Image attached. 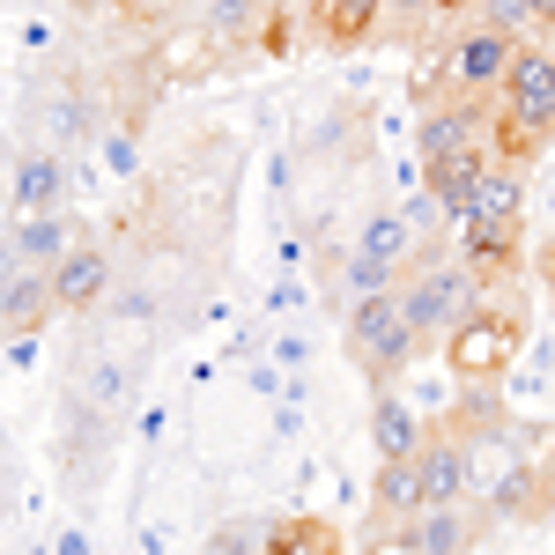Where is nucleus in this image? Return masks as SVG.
I'll return each instance as SVG.
<instances>
[{
  "mask_svg": "<svg viewBox=\"0 0 555 555\" xmlns=\"http://www.w3.org/2000/svg\"><path fill=\"white\" fill-rule=\"evenodd\" d=\"M52 201H60V164H52V156H38V149H30V156H15V208L44 215Z\"/></svg>",
  "mask_w": 555,
  "mask_h": 555,
  "instance_id": "19",
  "label": "nucleus"
},
{
  "mask_svg": "<svg viewBox=\"0 0 555 555\" xmlns=\"http://www.w3.org/2000/svg\"><path fill=\"white\" fill-rule=\"evenodd\" d=\"M267 533H274V518H222L208 533V548L215 555H253V548H267Z\"/></svg>",
  "mask_w": 555,
  "mask_h": 555,
  "instance_id": "22",
  "label": "nucleus"
},
{
  "mask_svg": "<svg viewBox=\"0 0 555 555\" xmlns=\"http://www.w3.org/2000/svg\"><path fill=\"white\" fill-rule=\"evenodd\" d=\"M408 512H423V467H415V460H378L371 518H408Z\"/></svg>",
  "mask_w": 555,
  "mask_h": 555,
  "instance_id": "14",
  "label": "nucleus"
},
{
  "mask_svg": "<svg viewBox=\"0 0 555 555\" xmlns=\"http://www.w3.org/2000/svg\"><path fill=\"white\" fill-rule=\"evenodd\" d=\"M267 548L274 555H334L341 548V533H334V526H326V518H274V533H267Z\"/></svg>",
  "mask_w": 555,
  "mask_h": 555,
  "instance_id": "18",
  "label": "nucleus"
},
{
  "mask_svg": "<svg viewBox=\"0 0 555 555\" xmlns=\"http://www.w3.org/2000/svg\"><path fill=\"white\" fill-rule=\"evenodd\" d=\"M489 533V512L481 504H423L408 518H371V548H400V555H460Z\"/></svg>",
  "mask_w": 555,
  "mask_h": 555,
  "instance_id": "6",
  "label": "nucleus"
},
{
  "mask_svg": "<svg viewBox=\"0 0 555 555\" xmlns=\"http://www.w3.org/2000/svg\"><path fill=\"white\" fill-rule=\"evenodd\" d=\"M429 423L408 408V400H392V392H378V408H371V452L378 460H415L423 452Z\"/></svg>",
  "mask_w": 555,
  "mask_h": 555,
  "instance_id": "11",
  "label": "nucleus"
},
{
  "mask_svg": "<svg viewBox=\"0 0 555 555\" xmlns=\"http://www.w3.org/2000/svg\"><path fill=\"white\" fill-rule=\"evenodd\" d=\"M104 282H112V259H104V245H89V237L52 267V297H60V311H96V304H104Z\"/></svg>",
  "mask_w": 555,
  "mask_h": 555,
  "instance_id": "8",
  "label": "nucleus"
},
{
  "mask_svg": "<svg viewBox=\"0 0 555 555\" xmlns=\"http://www.w3.org/2000/svg\"><path fill=\"white\" fill-rule=\"evenodd\" d=\"M504 378H467L460 385V400L444 408V429L452 437H481V429H504Z\"/></svg>",
  "mask_w": 555,
  "mask_h": 555,
  "instance_id": "12",
  "label": "nucleus"
},
{
  "mask_svg": "<svg viewBox=\"0 0 555 555\" xmlns=\"http://www.w3.org/2000/svg\"><path fill=\"white\" fill-rule=\"evenodd\" d=\"M555 141V44H518L512 75L496 89V164L526 171Z\"/></svg>",
  "mask_w": 555,
  "mask_h": 555,
  "instance_id": "2",
  "label": "nucleus"
},
{
  "mask_svg": "<svg viewBox=\"0 0 555 555\" xmlns=\"http://www.w3.org/2000/svg\"><path fill=\"white\" fill-rule=\"evenodd\" d=\"M481 282H474V267L467 259H423V267H408V274H400V311H408V326H415V334H423V348L437 341L444 348V334H452V326H460V319H467V311H481Z\"/></svg>",
  "mask_w": 555,
  "mask_h": 555,
  "instance_id": "3",
  "label": "nucleus"
},
{
  "mask_svg": "<svg viewBox=\"0 0 555 555\" xmlns=\"http://www.w3.org/2000/svg\"><path fill=\"white\" fill-rule=\"evenodd\" d=\"M311 38L326 52H363L378 38V0H311Z\"/></svg>",
  "mask_w": 555,
  "mask_h": 555,
  "instance_id": "9",
  "label": "nucleus"
},
{
  "mask_svg": "<svg viewBox=\"0 0 555 555\" xmlns=\"http://www.w3.org/2000/svg\"><path fill=\"white\" fill-rule=\"evenodd\" d=\"M201 30H208L215 44H259L267 0H201Z\"/></svg>",
  "mask_w": 555,
  "mask_h": 555,
  "instance_id": "15",
  "label": "nucleus"
},
{
  "mask_svg": "<svg viewBox=\"0 0 555 555\" xmlns=\"http://www.w3.org/2000/svg\"><path fill=\"white\" fill-rule=\"evenodd\" d=\"M518 60V38L489 30V23H460L444 44H429L415 67V104H496V89Z\"/></svg>",
  "mask_w": 555,
  "mask_h": 555,
  "instance_id": "1",
  "label": "nucleus"
},
{
  "mask_svg": "<svg viewBox=\"0 0 555 555\" xmlns=\"http://www.w3.org/2000/svg\"><path fill=\"white\" fill-rule=\"evenodd\" d=\"M400 289V267H385L371 253H348L341 259V304H363V297H392Z\"/></svg>",
  "mask_w": 555,
  "mask_h": 555,
  "instance_id": "20",
  "label": "nucleus"
},
{
  "mask_svg": "<svg viewBox=\"0 0 555 555\" xmlns=\"http://www.w3.org/2000/svg\"><path fill=\"white\" fill-rule=\"evenodd\" d=\"M467 8H474V0H437V15H444V23H460Z\"/></svg>",
  "mask_w": 555,
  "mask_h": 555,
  "instance_id": "24",
  "label": "nucleus"
},
{
  "mask_svg": "<svg viewBox=\"0 0 555 555\" xmlns=\"http://www.w3.org/2000/svg\"><path fill=\"white\" fill-rule=\"evenodd\" d=\"M89 230H75L67 215H30L23 222V245H15V259H30V267H60V259L82 245Z\"/></svg>",
  "mask_w": 555,
  "mask_h": 555,
  "instance_id": "16",
  "label": "nucleus"
},
{
  "mask_svg": "<svg viewBox=\"0 0 555 555\" xmlns=\"http://www.w3.org/2000/svg\"><path fill=\"white\" fill-rule=\"evenodd\" d=\"M44 311H60L52 297V267H8V297H0V319H8V334H38Z\"/></svg>",
  "mask_w": 555,
  "mask_h": 555,
  "instance_id": "10",
  "label": "nucleus"
},
{
  "mask_svg": "<svg viewBox=\"0 0 555 555\" xmlns=\"http://www.w3.org/2000/svg\"><path fill=\"white\" fill-rule=\"evenodd\" d=\"M437 0H378V44H400V52H429V30H437Z\"/></svg>",
  "mask_w": 555,
  "mask_h": 555,
  "instance_id": "13",
  "label": "nucleus"
},
{
  "mask_svg": "<svg viewBox=\"0 0 555 555\" xmlns=\"http://www.w3.org/2000/svg\"><path fill=\"white\" fill-rule=\"evenodd\" d=\"M341 341H348V363H356L363 378L378 385V392H392V385H400V371L415 363L423 334L408 326V311H400V289H392V297H363V304H348Z\"/></svg>",
  "mask_w": 555,
  "mask_h": 555,
  "instance_id": "4",
  "label": "nucleus"
},
{
  "mask_svg": "<svg viewBox=\"0 0 555 555\" xmlns=\"http://www.w3.org/2000/svg\"><path fill=\"white\" fill-rule=\"evenodd\" d=\"M415 467H423V504H467V437L437 423L415 452Z\"/></svg>",
  "mask_w": 555,
  "mask_h": 555,
  "instance_id": "7",
  "label": "nucleus"
},
{
  "mask_svg": "<svg viewBox=\"0 0 555 555\" xmlns=\"http://www.w3.org/2000/svg\"><path fill=\"white\" fill-rule=\"evenodd\" d=\"M178 8H201V0H178Z\"/></svg>",
  "mask_w": 555,
  "mask_h": 555,
  "instance_id": "25",
  "label": "nucleus"
},
{
  "mask_svg": "<svg viewBox=\"0 0 555 555\" xmlns=\"http://www.w3.org/2000/svg\"><path fill=\"white\" fill-rule=\"evenodd\" d=\"M112 8H119L127 23H164V15H171L178 0H112Z\"/></svg>",
  "mask_w": 555,
  "mask_h": 555,
  "instance_id": "23",
  "label": "nucleus"
},
{
  "mask_svg": "<svg viewBox=\"0 0 555 555\" xmlns=\"http://www.w3.org/2000/svg\"><path fill=\"white\" fill-rule=\"evenodd\" d=\"M415 230H408V215H371L363 222V237H356V253H371V259H385V267H400L408 274V259H415Z\"/></svg>",
  "mask_w": 555,
  "mask_h": 555,
  "instance_id": "17",
  "label": "nucleus"
},
{
  "mask_svg": "<svg viewBox=\"0 0 555 555\" xmlns=\"http://www.w3.org/2000/svg\"><path fill=\"white\" fill-rule=\"evenodd\" d=\"M518 341H526V311H518V297L496 311V304H481V311H467L452 334H444V371L467 385V378H504L518 363Z\"/></svg>",
  "mask_w": 555,
  "mask_h": 555,
  "instance_id": "5",
  "label": "nucleus"
},
{
  "mask_svg": "<svg viewBox=\"0 0 555 555\" xmlns=\"http://www.w3.org/2000/svg\"><path fill=\"white\" fill-rule=\"evenodd\" d=\"M460 23H489V30H504L518 44H541V23H533V0H474Z\"/></svg>",
  "mask_w": 555,
  "mask_h": 555,
  "instance_id": "21",
  "label": "nucleus"
}]
</instances>
